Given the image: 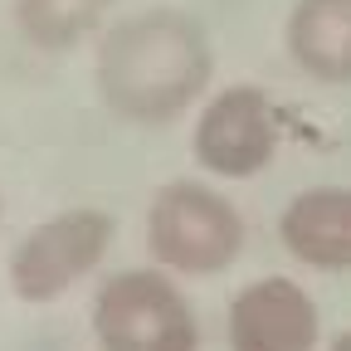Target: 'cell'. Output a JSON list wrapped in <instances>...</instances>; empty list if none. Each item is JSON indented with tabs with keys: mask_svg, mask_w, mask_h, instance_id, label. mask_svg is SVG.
Returning a JSON list of instances; mask_svg holds the SVG:
<instances>
[{
	"mask_svg": "<svg viewBox=\"0 0 351 351\" xmlns=\"http://www.w3.org/2000/svg\"><path fill=\"white\" fill-rule=\"evenodd\" d=\"M278 244L317 274H351V186L298 191L278 215Z\"/></svg>",
	"mask_w": 351,
	"mask_h": 351,
	"instance_id": "7",
	"label": "cell"
},
{
	"mask_svg": "<svg viewBox=\"0 0 351 351\" xmlns=\"http://www.w3.org/2000/svg\"><path fill=\"white\" fill-rule=\"evenodd\" d=\"M195 161L219 181H254L278 156V108L258 83H230L200 108L191 132Z\"/></svg>",
	"mask_w": 351,
	"mask_h": 351,
	"instance_id": "5",
	"label": "cell"
},
{
	"mask_svg": "<svg viewBox=\"0 0 351 351\" xmlns=\"http://www.w3.org/2000/svg\"><path fill=\"white\" fill-rule=\"evenodd\" d=\"M225 337H230V351H317L322 317L302 283L269 274L234 293Z\"/></svg>",
	"mask_w": 351,
	"mask_h": 351,
	"instance_id": "6",
	"label": "cell"
},
{
	"mask_svg": "<svg viewBox=\"0 0 351 351\" xmlns=\"http://www.w3.org/2000/svg\"><path fill=\"white\" fill-rule=\"evenodd\" d=\"M117 239V219L98 205H73L59 210L10 249V293L20 302H59L73 283H83L88 274L108 258Z\"/></svg>",
	"mask_w": 351,
	"mask_h": 351,
	"instance_id": "4",
	"label": "cell"
},
{
	"mask_svg": "<svg viewBox=\"0 0 351 351\" xmlns=\"http://www.w3.org/2000/svg\"><path fill=\"white\" fill-rule=\"evenodd\" d=\"M98 351H200L195 307L166 269H117L93 298Z\"/></svg>",
	"mask_w": 351,
	"mask_h": 351,
	"instance_id": "3",
	"label": "cell"
},
{
	"mask_svg": "<svg viewBox=\"0 0 351 351\" xmlns=\"http://www.w3.org/2000/svg\"><path fill=\"white\" fill-rule=\"evenodd\" d=\"M112 5L117 0H15L10 15L25 44L44 54H69L112 15Z\"/></svg>",
	"mask_w": 351,
	"mask_h": 351,
	"instance_id": "9",
	"label": "cell"
},
{
	"mask_svg": "<svg viewBox=\"0 0 351 351\" xmlns=\"http://www.w3.org/2000/svg\"><path fill=\"white\" fill-rule=\"evenodd\" d=\"M152 263L181 278H215L244 254V215L205 181H171L147 205Z\"/></svg>",
	"mask_w": 351,
	"mask_h": 351,
	"instance_id": "2",
	"label": "cell"
},
{
	"mask_svg": "<svg viewBox=\"0 0 351 351\" xmlns=\"http://www.w3.org/2000/svg\"><path fill=\"white\" fill-rule=\"evenodd\" d=\"M288 59L327 88L351 83V0H298L283 25Z\"/></svg>",
	"mask_w": 351,
	"mask_h": 351,
	"instance_id": "8",
	"label": "cell"
},
{
	"mask_svg": "<svg viewBox=\"0 0 351 351\" xmlns=\"http://www.w3.org/2000/svg\"><path fill=\"white\" fill-rule=\"evenodd\" d=\"M327 351H351V332H341V337H337V341H332Z\"/></svg>",
	"mask_w": 351,
	"mask_h": 351,
	"instance_id": "10",
	"label": "cell"
},
{
	"mask_svg": "<svg viewBox=\"0 0 351 351\" xmlns=\"http://www.w3.org/2000/svg\"><path fill=\"white\" fill-rule=\"evenodd\" d=\"M210 73L215 49L205 25L176 5L122 15L103 29L93 59L103 108L132 127H166L181 112H191L205 98Z\"/></svg>",
	"mask_w": 351,
	"mask_h": 351,
	"instance_id": "1",
	"label": "cell"
},
{
	"mask_svg": "<svg viewBox=\"0 0 351 351\" xmlns=\"http://www.w3.org/2000/svg\"><path fill=\"white\" fill-rule=\"evenodd\" d=\"M0 215H5V200H0Z\"/></svg>",
	"mask_w": 351,
	"mask_h": 351,
	"instance_id": "11",
	"label": "cell"
}]
</instances>
